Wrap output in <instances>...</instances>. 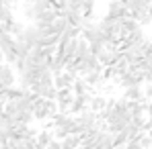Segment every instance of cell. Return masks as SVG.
I'll use <instances>...</instances> for the list:
<instances>
[{"mask_svg": "<svg viewBox=\"0 0 152 149\" xmlns=\"http://www.w3.org/2000/svg\"><path fill=\"white\" fill-rule=\"evenodd\" d=\"M53 137H56L53 131H39V133H37V145L41 149H48L50 143L53 141Z\"/></svg>", "mask_w": 152, "mask_h": 149, "instance_id": "obj_9", "label": "cell"}, {"mask_svg": "<svg viewBox=\"0 0 152 149\" xmlns=\"http://www.w3.org/2000/svg\"><path fill=\"white\" fill-rule=\"evenodd\" d=\"M144 98H146V102H152V84L144 86Z\"/></svg>", "mask_w": 152, "mask_h": 149, "instance_id": "obj_11", "label": "cell"}, {"mask_svg": "<svg viewBox=\"0 0 152 149\" xmlns=\"http://www.w3.org/2000/svg\"><path fill=\"white\" fill-rule=\"evenodd\" d=\"M78 78H80V76H76L74 72L66 70V72H62L60 76H56V88H58V90H72Z\"/></svg>", "mask_w": 152, "mask_h": 149, "instance_id": "obj_5", "label": "cell"}, {"mask_svg": "<svg viewBox=\"0 0 152 149\" xmlns=\"http://www.w3.org/2000/svg\"><path fill=\"white\" fill-rule=\"evenodd\" d=\"M25 2H35V0H25Z\"/></svg>", "mask_w": 152, "mask_h": 149, "instance_id": "obj_16", "label": "cell"}, {"mask_svg": "<svg viewBox=\"0 0 152 149\" xmlns=\"http://www.w3.org/2000/svg\"><path fill=\"white\" fill-rule=\"evenodd\" d=\"M10 21H15L12 8L6 6V4H0V25H6V23H10Z\"/></svg>", "mask_w": 152, "mask_h": 149, "instance_id": "obj_10", "label": "cell"}, {"mask_svg": "<svg viewBox=\"0 0 152 149\" xmlns=\"http://www.w3.org/2000/svg\"><path fill=\"white\" fill-rule=\"evenodd\" d=\"M124 96H126L127 100H134V102H146V98H144V88H142V86L127 88L126 92H124Z\"/></svg>", "mask_w": 152, "mask_h": 149, "instance_id": "obj_7", "label": "cell"}, {"mask_svg": "<svg viewBox=\"0 0 152 149\" xmlns=\"http://www.w3.org/2000/svg\"><path fill=\"white\" fill-rule=\"evenodd\" d=\"M74 90H58V98H56V104H58V110L60 112H70L72 110V104H74Z\"/></svg>", "mask_w": 152, "mask_h": 149, "instance_id": "obj_3", "label": "cell"}, {"mask_svg": "<svg viewBox=\"0 0 152 149\" xmlns=\"http://www.w3.org/2000/svg\"><path fill=\"white\" fill-rule=\"evenodd\" d=\"M144 2H146V4H152V0H144Z\"/></svg>", "mask_w": 152, "mask_h": 149, "instance_id": "obj_15", "label": "cell"}, {"mask_svg": "<svg viewBox=\"0 0 152 149\" xmlns=\"http://www.w3.org/2000/svg\"><path fill=\"white\" fill-rule=\"evenodd\" d=\"M126 149H144V147L140 145V141H138V139H134V141H129V143L126 145Z\"/></svg>", "mask_w": 152, "mask_h": 149, "instance_id": "obj_12", "label": "cell"}, {"mask_svg": "<svg viewBox=\"0 0 152 149\" xmlns=\"http://www.w3.org/2000/svg\"><path fill=\"white\" fill-rule=\"evenodd\" d=\"M146 82H148V84H152V72H148V74H146Z\"/></svg>", "mask_w": 152, "mask_h": 149, "instance_id": "obj_14", "label": "cell"}, {"mask_svg": "<svg viewBox=\"0 0 152 149\" xmlns=\"http://www.w3.org/2000/svg\"><path fill=\"white\" fill-rule=\"evenodd\" d=\"M17 84V76H15V70L10 68V63H0V86L2 88H15Z\"/></svg>", "mask_w": 152, "mask_h": 149, "instance_id": "obj_6", "label": "cell"}, {"mask_svg": "<svg viewBox=\"0 0 152 149\" xmlns=\"http://www.w3.org/2000/svg\"><path fill=\"white\" fill-rule=\"evenodd\" d=\"M97 149H107V147H97Z\"/></svg>", "mask_w": 152, "mask_h": 149, "instance_id": "obj_17", "label": "cell"}, {"mask_svg": "<svg viewBox=\"0 0 152 149\" xmlns=\"http://www.w3.org/2000/svg\"><path fill=\"white\" fill-rule=\"evenodd\" d=\"M146 114L148 119H152V102H146Z\"/></svg>", "mask_w": 152, "mask_h": 149, "instance_id": "obj_13", "label": "cell"}, {"mask_svg": "<svg viewBox=\"0 0 152 149\" xmlns=\"http://www.w3.org/2000/svg\"><path fill=\"white\" fill-rule=\"evenodd\" d=\"M74 119H76V125H78V135L84 133V131H88V129H93V127H97V125H101L99 114L93 112V110H84V112L76 114Z\"/></svg>", "mask_w": 152, "mask_h": 149, "instance_id": "obj_2", "label": "cell"}, {"mask_svg": "<svg viewBox=\"0 0 152 149\" xmlns=\"http://www.w3.org/2000/svg\"><path fill=\"white\" fill-rule=\"evenodd\" d=\"M107 17H111L115 21H121V19L129 17V8L126 6L124 0H111L109 6H107Z\"/></svg>", "mask_w": 152, "mask_h": 149, "instance_id": "obj_4", "label": "cell"}, {"mask_svg": "<svg viewBox=\"0 0 152 149\" xmlns=\"http://www.w3.org/2000/svg\"><path fill=\"white\" fill-rule=\"evenodd\" d=\"M56 112H60L56 100H48V98L37 96L35 104H33V117H35V121H48V119L51 121V117Z\"/></svg>", "mask_w": 152, "mask_h": 149, "instance_id": "obj_1", "label": "cell"}, {"mask_svg": "<svg viewBox=\"0 0 152 149\" xmlns=\"http://www.w3.org/2000/svg\"><path fill=\"white\" fill-rule=\"evenodd\" d=\"M107 106H109V100H107V98H103V96H93V98H91V104H88V110L101 114Z\"/></svg>", "mask_w": 152, "mask_h": 149, "instance_id": "obj_8", "label": "cell"}]
</instances>
